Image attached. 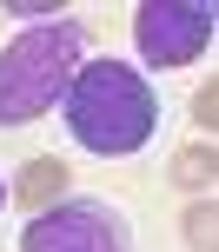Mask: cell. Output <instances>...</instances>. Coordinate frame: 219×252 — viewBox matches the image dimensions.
I'll return each mask as SVG.
<instances>
[{"label":"cell","mask_w":219,"mask_h":252,"mask_svg":"<svg viewBox=\"0 0 219 252\" xmlns=\"http://www.w3.org/2000/svg\"><path fill=\"white\" fill-rule=\"evenodd\" d=\"M60 106H66V133H73L87 153H100V159L140 153L146 139H153V126H159V93H153V80H146L140 66H126V60H93V66H80Z\"/></svg>","instance_id":"obj_1"},{"label":"cell","mask_w":219,"mask_h":252,"mask_svg":"<svg viewBox=\"0 0 219 252\" xmlns=\"http://www.w3.org/2000/svg\"><path fill=\"white\" fill-rule=\"evenodd\" d=\"M80 53H87V33L73 20H47L7 40L0 47V126H27L47 106H60L80 73Z\"/></svg>","instance_id":"obj_2"},{"label":"cell","mask_w":219,"mask_h":252,"mask_svg":"<svg viewBox=\"0 0 219 252\" xmlns=\"http://www.w3.org/2000/svg\"><path fill=\"white\" fill-rule=\"evenodd\" d=\"M20 252H133V226L106 199H60L27 219Z\"/></svg>","instance_id":"obj_3"},{"label":"cell","mask_w":219,"mask_h":252,"mask_svg":"<svg viewBox=\"0 0 219 252\" xmlns=\"http://www.w3.org/2000/svg\"><path fill=\"white\" fill-rule=\"evenodd\" d=\"M213 0H146L133 13V40H140V60L146 66H186L213 47Z\"/></svg>","instance_id":"obj_4"},{"label":"cell","mask_w":219,"mask_h":252,"mask_svg":"<svg viewBox=\"0 0 219 252\" xmlns=\"http://www.w3.org/2000/svg\"><path fill=\"white\" fill-rule=\"evenodd\" d=\"M66 159H27L20 166V179H13V199L27 206V213H47V206H60L66 199Z\"/></svg>","instance_id":"obj_5"},{"label":"cell","mask_w":219,"mask_h":252,"mask_svg":"<svg viewBox=\"0 0 219 252\" xmlns=\"http://www.w3.org/2000/svg\"><path fill=\"white\" fill-rule=\"evenodd\" d=\"M213 179H219V153H213V139H193V146H180V159H173V186L206 192Z\"/></svg>","instance_id":"obj_6"},{"label":"cell","mask_w":219,"mask_h":252,"mask_svg":"<svg viewBox=\"0 0 219 252\" xmlns=\"http://www.w3.org/2000/svg\"><path fill=\"white\" fill-rule=\"evenodd\" d=\"M213 239H219L213 199H193V206H186V246H193V252H213Z\"/></svg>","instance_id":"obj_7"},{"label":"cell","mask_w":219,"mask_h":252,"mask_svg":"<svg viewBox=\"0 0 219 252\" xmlns=\"http://www.w3.org/2000/svg\"><path fill=\"white\" fill-rule=\"evenodd\" d=\"M213 120H219V87L206 80V87L193 93V126H206V133H213Z\"/></svg>","instance_id":"obj_8"},{"label":"cell","mask_w":219,"mask_h":252,"mask_svg":"<svg viewBox=\"0 0 219 252\" xmlns=\"http://www.w3.org/2000/svg\"><path fill=\"white\" fill-rule=\"evenodd\" d=\"M0 206H7V186H0Z\"/></svg>","instance_id":"obj_9"}]
</instances>
